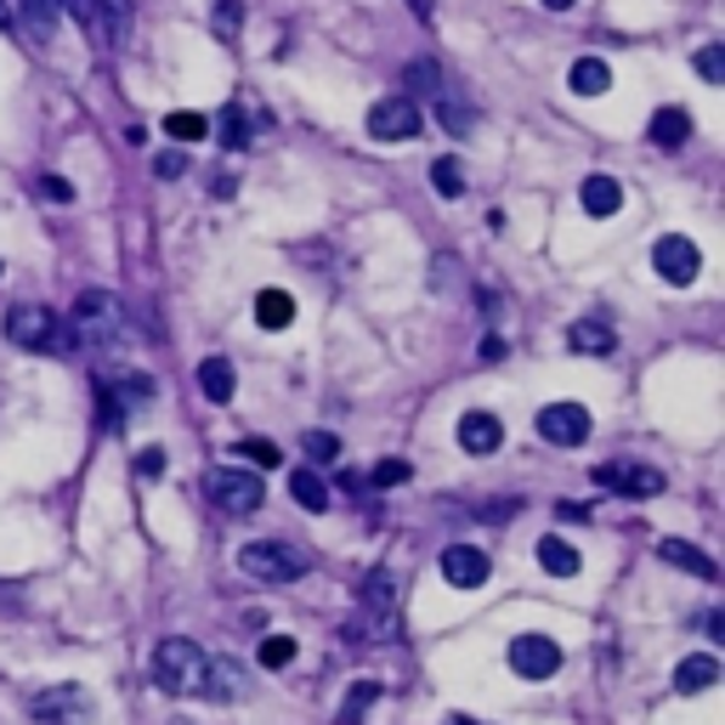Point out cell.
Returning a JSON list of instances; mask_svg holds the SVG:
<instances>
[{"label": "cell", "mask_w": 725, "mask_h": 725, "mask_svg": "<svg viewBox=\"0 0 725 725\" xmlns=\"http://www.w3.org/2000/svg\"><path fill=\"white\" fill-rule=\"evenodd\" d=\"M69 334L74 346H91V352H108L125 341V307L108 296V289H85L69 312Z\"/></svg>", "instance_id": "obj_1"}, {"label": "cell", "mask_w": 725, "mask_h": 725, "mask_svg": "<svg viewBox=\"0 0 725 725\" xmlns=\"http://www.w3.org/2000/svg\"><path fill=\"white\" fill-rule=\"evenodd\" d=\"M7 341L23 346V352H58V358L80 352L74 334H69V318L45 312V307H12L7 312Z\"/></svg>", "instance_id": "obj_2"}, {"label": "cell", "mask_w": 725, "mask_h": 725, "mask_svg": "<svg viewBox=\"0 0 725 725\" xmlns=\"http://www.w3.org/2000/svg\"><path fill=\"white\" fill-rule=\"evenodd\" d=\"M205 669H210V657L199 652V641H187V635H170V641H159V652H154V681H159L170 697H199Z\"/></svg>", "instance_id": "obj_3"}, {"label": "cell", "mask_w": 725, "mask_h": 725, "mask_svg": "<svg viewBox=\"0 0 725 725\" xmlns=\"http://www.w3.org/2000/svg\"><path fill=\"white\" fill-rule=\"evenodd\" d=\"M205 499L221 510V516H256L267 488H261V470H245V465H210L205 470Z\"/></svg>", "instance_id": "obj_4"}, {"label": "cell", "mask_w": 725, "mask_h": 725, "mask_svg": "<svg viewBox=\"0 0 725 725\" xmlns=\"http://www.w3.org/2000/svg\"><path fill=\"white\" fill-rule=\"evenodd\" d=\"M238 567H245L250 578H261V584H296V578L312 567V556L301 545H283V539H250L245 550H238Z\"/></svg>", "instance_id": "obj_5"}, {"label": "cell", "mask_w": 725, "mask_h": 725, "mask_svg": "<svg viewBox=\"0 0 725 725\" xmlns=\"http://www.w3.org/2000/svg\"><path fill=\"white\" fill-rule=\"evenodd\" d=\"M358 601H363V630L374 641H397V578L385 567H374L358 584Z\"/></svg>", "instance_id": "obj_6"}, {"label": "cell", "mask_w": 725, "mask_h": 725, "mask_svg": "<svg viewBox=\"0 0 725 725\" xmlns=\"http://www.w3.org/2000/svg\"><path fill=\"white\" fill-rule=\"evenodd\" d=\"M29 708H34V719H40V725H91V692H85V686H74V681L45 686Z\"/></svg>", "instance_id": "obj_7"}, {"label": "cell", "mask_w": 725, "mask_h": 725, "mask_svg": "<svg viewBox=\"0 0 725 725\" xmlns=\"http://www.w3.org/2000/svg\"><path fill=\"white\" fill-rule=\"evenodd\" d=\"M652 267H657V278H663V283L686 289V283L703 272V256H697V245H692L686 232H663L657 245H652Z\"/></svg>", "instance_id": "obj_8"}, {"label": "cell", "mask_w": 725, "mask_h": 725, "mask_svg": "<svg viewBox=\"0 0 725 725\" xmlns=\"http://www.w3.org/2000/svg\"><path fill=\"white\" fill-rule=\"evenodd\" d=\"M369 136L374 142H414L420 136V103L414 96H380L369 108Z\"/></svg>", "instance_id": "obj_9"}, {"label": "cell", "mask_w": 725, "mask_h": 725, "mask_svg": "<svg viewBox=\"0 0 725 725\" xmlns=\"http://www.w3.org/2000/svg\"><path fill=\"white\" fill-rule=\"evenodd\" d=\"M539 437L556 443V448H578V443H590V408L584 403H550L539 408Z\"/></svg>", "instance_id": "obj_10"}, {"label": "cell", "mask_w": 725, "mask_h": 725, "mask_svg": "<svg viewBox=\"0 0 725 725\" xmlns=\"http://www.w3.org/2000/svg\"><path fill=\"white\" fill-rule=\"evenodd\" d=\"M510 669L521 674V681H550V674L561 669V646L550 635H516L510 641Z\"/></svg>", "instance_id": "obj_11"}, {"label": "cell", "mask_w": 725, "mask_h": 725, "mask_svg": "<svg viewBox=\"0 0 725 725\" xmlns=\"http://www.w3.org/2000/svg\"><path fill=\"white\" fill-rule=\"evenodd\" d=\"M595 481H601V488H618L623 499L663 494V470H652V465H595Z\"/></svg>", "instance_id": "obj_12"}, {"label": "cell", "mask_w": 725, "mask_h": 725, "mask_svg": "<svg viewBox=\"0 0 725 725\" xmlns=\"http://www.w3.org/2000/svg\"><path fill=\"white\" fill-rule=\"evenodd\" d=\"M437 567H443V578L454 590H481V584H488V572H494V561L481 556L476 545H448Z\"/></svg>", "instance_id": "obj_13"}, {"label": "cell", "mask_w": 725, "mask_h": 725, "mask_svg": "<svg viewBox=\"0 0 725 725\" xmlns=\"http://www.w3.org/2000/svg\"><path fill=\"white\" fill-rule=\"evenodd\" d=\"M499 443H505V425H499V414H488V408H470L465 420H459V448L465 454H499Z\"/></svg>", "instance_id": "obj_14"}, {"label": "cell", "mask_w": 725, "mask_h": 725, "mask_svg": "<svg viewBox=\"0 0 725 725\" xmlns=\"http://www.w3.org/2000/svg\"><path fill=\"white\" fill-rule=\"evenodd\" d=\"M657 556H663L669 567H681V572L703 578V584H714V578H719V561H714V556H703L692 539H663V545H657Z\"/></svg>", "instance_id": "obj_15"}, {"label": "cell", "mask_w": 725, "mask_h": 725, "mask_svg": "<svg viewBox=\"0 0 725 725\" xmlns=\"http://www.w3.org/2000/svg\"><path fill=\"white\" fill-rule=\"evenodd\" d=\"M250 686H245V669L238 663H210L205 669V686H199V697H210V703H238Z\"/></svg>", "instance_id": "obj_16"}, {"label": "cell", "mask_w": 725, "mask_h": 725, "mask_svg": "<svg viewBox=\"0 0 725 725\" xmlns=\"http://www.w3.org/2000/svg\"><path fill=\"white\" fill-rule=\"evenodd\" d=\"M12 18H23V34H29V40H52V34H58V18H63V0H18Z\"/></svg>", "instance_id": "obj_17"}, {"label": "cell", "mask_w": 725, "mask_h": 725, "mask_svg": "<svg viewBox=\"0 0 725 725\" xmlns=\"http://www.w3.org/2000/svg\"><path fill=\"white\" fill-rule=\"evenodd\" d=\"M714 681H719V663H714L708 652H697V657H681V669H674V692H686V697L708 692Z\"/></svg>", "instance_id": "obj_18"}, {"label": "cell", "mask_w": 725, "mask_h": 725, "mask_svg": "<svg viewBox=\"0 0 725 725\" xmlns=\"http://www.w3.org/2000/svg\"><path fill=\"white\" fill-rule=\"evenodd\" d=\"M646 136L657 142V148H681V142L692 136V114L669 103V108H657V114H652V125H646Z\"/></svg>", "instance_id": "obj_19"}, {"label": "cell", "mask_w": 725, "mask_h": 725, "mask_svg": "<svg viewBox=\"0 0 725 725\" xmlns=\"http://www.w3.org/2000/svg\"><path fill=\"white\" fill-rule=\"evenodd\" d=\"M578 199H584V210H590V216H618V205H623V187H618V176H584V187H578Z\"/></svg>", "instance_id": "obj_20"}, {"label": "cell", "mask_w": 725, "mask_h": 725, "mask_svg": "<svg viewBox=\"0 0 725 725\" xmlns=\"http://www.w3.org/2000/svg\"><path fill=\"white\" fill-rule=\"evenodd\" d=\"M199 392H205L210 403H232L238 374H232V363H227V358H205V363H199Z\"/></svg>", "instance_id": "obj_21"}, {"label": "cell", "mask_w": 725, "mask_h": 725, "mask_svg": "<svg viewBox=\"0 0 725 725\" xmlns=\"http://www.w3.org/2000/svg\"><path fill=\"white\" fill-rule=\"evenodd\" d=\"M256 323L261 329H289V323H296V296H289V289H261V296H256Z\"/></svg>", "instance_id": "obj_22"}, {"label": "cell", "mask_w": 725, "mask_h": 725, "mask_svg": "<svg viewBox=\"0 0 725 725\" xmlns=\"http://www.w3.org/2000/svg\"><path fill=\"white\" fill-rule=\"evenodd\" d=\"M289 494H296L301 510H318V516H323L329 499H334V494H329V481H323L318 470H289Z\"/></svg>", "instance_id": "obj_23"}, {"label": "cell", "mask_w": 725, "mask_h": 725, "mask_svg": "<svg viewBox=\"0 0 725 725\" xmlns=\"http://www.w3.org/2000/svg\"><path fill=\"white\" fill-rule=\"evenodd\" d=\"M567 341H572V352H612L618 334H612V323H601V318H578V323L567 329Z\"/></svg>", "instance_id": "obj_24"}, {"label": "cell", "mask_w": 725, "mask_h": 725, "mask_svg": "<svg viewBox=\"0 0 725 725\" xmlns=\"http://www.w3.org/2000/svg\"><path fill=\"white\" fill-rule=\"evenodd\" d=\"M567 80H572L578 96H607V91H612V69H607L601 58H578Z\"/></svg>", "instance_id": "obj_25"}, {"label": "cell", "mask_w": 725, "mask_h": 725, "mask_svg": "<svg viewBox=\"0 0 725 725\" xmlns=\"http://www.w3.org/2000/svg\"><path fill=\"white\" fill-rule=\"evenodd\" d=\"M534 556H539V567H545L550 578H572L578 567H584V556H578L567 539H539V550H534Z\"/></svg>", "instance_id": "obj_26"}, {"label": "cell", "mask_w": 725, "mask_h": 725, "mask_svg": "<svg viewBox=\"0 0 725 725\" xmlns=\"http://www.w3.org/2000/svg\"><path fill=\"white\" fill-rule=\"evenodd\" d=\"M210 131V120L205 114H193V108H176V114H165V136L176 142V148H187V142H199Z\"/></svg>", "instance_id": "obj_27"}, {"label": "cell", "mask_w": 725, "mask_h": 725, "mask_svg": "<svg viewBox=\"0 0 725 725\" xmlns=\"http://www.w3.org/2000/svg\"><path fill=\"white\" fill-rule=\"evenodd\" d=\"M374 697H380V681H358V686L346 692L341 714H334V725H363V714L374 708Z\"/></svg>", "instance_id": "obj_28"}, {"label": "cell", "mask_w": 725, "mask_h": 725, "mask_svg": "<svg viewBox=\"0 0 725 725\" xmlns=\"http://www.w3.org/2000/svg\"><path fill=\"white\" fill-rule=\"evenodd\" d=\"M232 454L245 459L250 470H278V459H283V454H278V443H261V437H245Z\"/></svg>", "instance_id": "obj_29"}, {"label": "cell", "mask_w": 725, "mask_h": 725, "mask_svg": "<svg viewBox=\"0 0 725 725\" xmlns=\"http://www.w3.org/2000/svg\"><path fill=\"white\" fill-rule=\"evenodd\" d=\"M431 187H437L443 199H459V193H465V165L459 159H437V165H431Z\"/></svg>", "instance_id": "obj_30"}, {"label": "cell", "mask_w": 725, "mask_h": 725, "mask_svg": "<svg viewBox=\"0 0 725 725\" xmlns=\"http://www.w3.org/2000/svg\"><path fill=\"white\" fill-rule=\"evenodd\" d=\"M301 448L312 454V465H334V459H341V437H334V431H307Z\"/></svg>", "instance_id": "obj_31"}, {"label": "cell", "mask_w": 725, "mask_h": 725, "mask_svg": "<svg viewBox=\"0 0 725 725\" xmlns=\"http://www.w3.org/2000/svg\"><path fill=\"white\" fill-rule=\"evenodd\" d=\"M256 663H261V669H283V663H296V641H289V635H267V641L256 646Z\"/></svg>", "instance_id": "obj_32"}, {"label": "cell", "mask_w": 725, "mask_h": 725, "mask_svg": "<svg viewBox=\"0 0 725 725\" xmlns=\"http://www.w3.org/2000/svg\"><path fill=\"white\" fill-rule=\"evenodd\" d=\"M210 29H216V34H238V29H245V7H238V0H216Z\"/></svg>", "instance_id": "obj_33"}, {"label": "cell", "mask_w": 725, "mask_h": 725, "mask_svg": "<svg viewBox=\"0 0 725 725\" xmlns=\"http://www.w3.org/2000/svg\"><path fill=\"white\" fill-rule=\"evenodd\" d=\"M63 7L80 18V29L85 34H96V40H108V29H103V12H96V0H63Z\"/></svg>", "instance_id": "obj_34"}, {"label": "cell", "mask_w": 725, "mask_h": 725, "mask_svg": "<svg viewBox=\"0 0 725 725\" xmlns=\"http://www.w3.org/2000/svg\"><path fill=\"white\" fill-rule=\"evenodd\" d=\"M221 142H227V148H245V142H250L245 108H227V114H221Z\"/></svg>", "instance_id": "obj_35"}, {"label": "cell", "mask_w": 725, "mask_h": 725, "mask_svg": "<svg viewBox=\"0 0 725 725\" xmlns=\"http://www.w3.org/2000/svg\"><path fill=\"white\" fill-rule=\"evenodd\" d=\"M697 74H703L708 85L725 80V45H703V52H697Z\"/></svg>", "instance_id": "obj_36"}, {"label": "cell", "mask_w": 725, "mask_h": 725, "mask_svg": "<svg viewBox=\"0 0 725 725\" xmlns=\"http://www.w3.org/2000/svg\"><path fill=\"white\" fill-rule=\"evenodd\" d=\"M397 481H408V465H403V459H380V465H374V488H397Z\"/></svg>", "instance_id": "obj_37"}, {"label": "cell", "mask_w": 725, "mask_h": 725, "mask_svg": "<svg viewBox=\"0 0 725 725\" xmlns=\"http://www.w3.org/2000/svg\"><path fill=\"white\" fill-rule=\"evenodd\" d=\"M408 85H420V96H437V63H414Z\"/></svg>", "instance_id": "obj_38"}, {"label": "cell", "mask_w": 725, "mask_h": 725, "mask_svg": "<svg viewBox=\"0 0 725 725\" xmlns=\"http://www.w3.org/2000/svg\"><path fill=\"white\" fill-rule=\"evenodd\" d=\"M40 199H58V205H69V199H74V187H69L63 176H40Z\"/></svg>", "instance_id": "obj_39"}, {"label": "cell", "mask_w": 725, "mask_h": 725, "mask_svg": "<svg viewBox=\"0 0 725 725\" xmlns=\"http://www.w3.org/2000/svg\"><path fill=\"white\" fill-rule=\"evenodd\" d=\"M154 170H159V176H182V170H187V148H170V154H159V159H154Z\"/></svg>", "instance_id": "obj_40"}, {"label": "cell", "mask_w": 725, "mask_h": 725, "mask_svg": "<svg viewBox=\"0 0 725 725\" xmlns=\"http://www.w3.org/2000/svg\"><path fill=\"white\" fill-rule=\"evenodd\" d=\"M136 470H142V476H159V470H165V448H142V454H136Z\"/></svg>", "instance_id": "obj_41"}, {"label": "cell", "mask_w": 725, "mask_h": 725, "mask_svg": "<svg viewBox=\"0 0 725 725\" xmlns=\"http://www.w3.org/2000/svg\"><path fill=\"white\" fill-rule=\"evenodd\" d=\"M0 29H18V18H12V7L0 0Z\"/></svg>", "instance_id": "obj_42"}, {"label": "cell", "mask_w": 725, "mask_h": 725, "mask_svg": "<svg viewBox=\"0 0 725 725\" xmlns=\"http://www.w3.org/2000/svg\"><path fill=\"white\" fill-rule=\"evenodd\" d=\"M545 7H550V12H567V7H572V0H545Z\"/></svg>", "instance_id": "obj_43"}, {"label": "cell", "mask_w": 725, "mask_h": 725, "mask_svg": "<svg viewBox=\"0 0 725 725\" xmlns=\"http://www.w3.org/2000/svg\"><path fill=\"white\" fill-rule=\"evenodd\" d=\"M443 725H476V719H465V714H448V719H443Z\"/></svg>", "instance_id": "obj_44"}]
</instances>
